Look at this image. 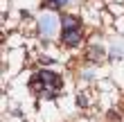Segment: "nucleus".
<instances>
[{
    "label": "nucleus",
    "instance_id": "0eeeda50",
    "mask_svg": "<svg viewBox=\"0 0 124 122\" xmlns=\"http://www.w3.org/2000/svg\"><path fill=\"white\" fill-rule=\"evenodd\" d=\"M77 104H79V106H86V104H88V102H86V95H79V97H77Z\"/></svg>",
    "mask_w": 124,
    "mask_h": 122
},
{
    "label": "nucleus",
    "instance_id": "20e7f679",
    "mask_svg": "<svg viewBox=\"0 0 124 122\" xmlns=\"http://www.w3.org/2000/svg\"><path fill=\"white\" fill-rule=\"evenodd\" d=\"M61 25H63V30H81V20L77 16H63Z\"/></svg>",
    "mask_w": 124,
    "mask_h": 122
},
{
    "label": "nucleus",
    "instance_id": "f257e3e1",
    "mask_svg": "<svg viewBox=\"0 0 124 122\" xmlns=\"http://www.w3.org/2000/svg\"><path fill=\"white\" fill-rule=\"evenodd\" d=\"M63 86V79L56 73H50V70H41L39 75H34L32 77V81H30V88L32 90H45V88H52V90H59Z\"/></svg>",
    "mask_w": 124,
    "mask_h": 122
},
{
    "label": "nucleus",
    "instance_id": "f03ea898",
    "mask_svg": "<svg viewBox=\"0 0 124 122\" xmlns=\"http://www.w3.org/2000/svg\"><path fill=\"white\" fill-rule=\"evenodd\" d=\"M56 23H59V20H56L54 14H50V11L47 14H41V16H39V30H41V34L45 39H50L56 32Z\"/></svg>",
    "mask_w": 124,
    "mask_h": 122
},
{
    "label": "nucleus",
    "instance_id": "7ed1b4c3",
    "mask_svg": "<svg viewBox=\"0 0 124 122\" xmlns=\"http://www.w3.org/2000/svg\"><path fill=\"white\" fill-rule=\"evenodd\" d=\"M61 41L65 43V45H70V48L79 45V43H81V30H63Z\"/></svg>",
    "mask_w": 124,
    "mask_h": 122
},
{
    "label": "nucleus",
    "instance_id": "39448f33",
    "mask_svg": "<svg viewBox=\"0 0 124 122\" xmlns=\"http://www.w3.org/2000/svg\"><path fill=\"white\" fill-rule=\"evenodd\" d=\"M101 57H104V50H101L99 45H93L90 50H88V59L95 63V61H101Z\"/></svg>",
    "mask_w": 124,
    "mask_h": 122
},
{
    "label": "nucleus",
    "instance_id": "423d86ee",
    "mask_svg": "<svg viewBox=\"0 0 124 122\" xmlns=\"http://www.w3.org/2000/svg\"><path fill=\"white\" fill-rule=\"evenodd\" d=\"M68 0H45L43 7H47V9H59V7H65Z\"/></svg>",
    "mask_w": 124,
    "mask_h": 122
}]
</instances>
